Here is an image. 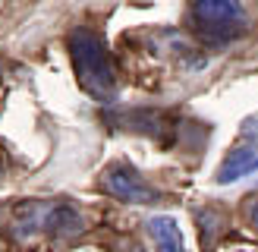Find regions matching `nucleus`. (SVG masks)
Instances as JSON below:
<instances>
[{
  "label": "nucleus",
  "instance_id": "1",
  "mask_svg": "<svg viewBox=\"0 0 258 252\" xmlns=\"http://www.w3.org/2000/svg\"><path fill=\"white\" fill-rule=\"evenodd\" d=\"M70 57L76 76H79V85L88 95L101 104L117 98V67L110 60L107 41L101 38V32L79 25V29L70 32Z\"/></svg>",
  "mask_w": 258,
  "mask_h": 252
},
{
  "label": "nucleus",
  "instance_id": "2",
  "mask_svg": "<svg viewBox=\"0 0 258 252\" xmlns=\"http://www.w3.org/2000/svg\"><path fill=\"white\" fill-rule=\"evenodd\" d=\"M192 29L205 44H230L233 38L246 35L249 16L239 0H192L189 4Z\"/></svg>",
  "mask_w": 258,
  "mask_h": 252
},
{
  "label": "nucleus",
  "instance_id": "3",
  "mask_svg": "<svg viewBox=\"0 0 258 252\" xmlns=\"http://www.w3.org/2000/svg\"><path fill=\"white\" fill-rule=\"evenodd\" d=\"M104 189L113 199L129 202V205H151V202H158V193L129 164H113V167L104 170Z\"/></svg>",
  "mask_w": 258,
  "mask_h": 252
},
{
  "label": "nucleus",
  "instance_id": "4",
  "mask_svg": "<svg viewBox=\"0 0 258 252\" xmlns=\"http://www.w3.org/2000/svg\"><path fill=\"white\" fill-rule=\"evenodd\" d=\"M255 164H258V145H255V142H242V145H236V148L224 158L221 167H217V183L227 186V183L242 180V176L252 173Z\"/></svg>",
  "mask_w": 258,
  "mask_h": 252
},
{
  "label": "nucleus",
  "instance_id": "5",
  "mask_svg": "<svg viewBox=\"0 0 258 252\" xmlns=\"http://www.w3.org/2000/svg\"><path fill=\"white\" fill-rule=\"evenodd\" d=\"M148 233L154 239V246H158V252H186L183 230H179L176 221L167 218V214H158V218L148 221Z\"/></svg>",
  "mask_w": 258,
  "mask_h": 252
},
{
  "label": "nucleus",
  "instance_id": "6",
  "mask_svg": "<svg viewBox=\"0 0 258 252\" xmlns=\"http://www.w3.org/2000/svg\"><path fill=\"white\" fill-rule=\"evenodd\" d=\"M82 227H85V221L73 205H50L44 230L57 233V236H76V233H82Z\"/></svg>",
  "mask_w": 258,
  "mask_h": 252
},
{
  "label": "nucleus",
  "instance_id": "7",
  "mask_svg": "<svg viewBox=\"0 0 258 252\" xmlns=\"http://www.w3.org/2000/svg\"><path fill=\"white\" fill-rule=\"evenodd\" d=\"M249 221H252V227L258 230V202H255V205H252V211H249Z\"/></svg>",
  "mask_w": 258,
  "mask_h": 252
},
{
  "label": "nucleus",
  "instance_id": "8",
  "mask_svg": "<svg viewBox=\"0 0 258 252\" xmlns=\"http://www.w3.org/2000/svg\"><path fill=\"white\" fill-rule=\"evenodd\" d=\"M249 176H255V180H258V164H255V167H252V173Z\"/></svg>",
  "mask_w": 258,
  "mask_h": 252
},
{
  "label": "nucleus",
  "instance_id": "9",
  "mask_svg": "<svg viewBox=\"0 0 258 252\" xmlns=\"http://www.w3.org/2000/svg\"><path fill=\"white\" fill-rule=\"evenodd\" d=\"M126 252H145V249H142V246H133V249H126Z\"/></svg>",
  "mask_w": 258,
  "mask_h": 252
},
{
  "label": "nucleus",
  "instance_id": "10",
  "mask_svg": "<svg viewBox=\"0 0 258 252\" xmlns=\"http://www.w3.org/2000/svg\"><path fill=\"white\" fill-rule=\"evenodd\" d=\"M136 4H139V7H148V4H151V0H136Z\"/></svg>",
  "mask_w": 258,
  "mask_h": 252
}]
</instances>
